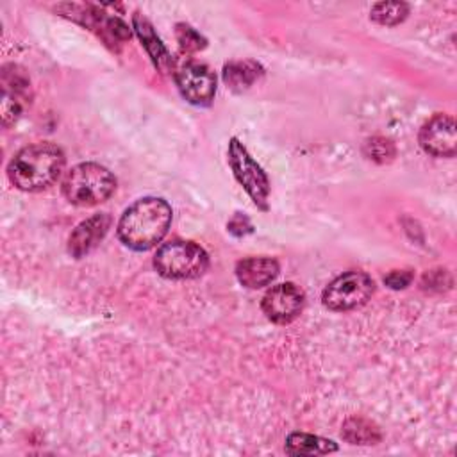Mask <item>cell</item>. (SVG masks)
Here are the masks:
<instances>
[{
  "label": "cell",
  "mask_w": 457,
  "mask_h": 457,
  "mask_svg": "<svg viewBox=\"0 0 457 457\" xmlns=\"http://www.w3.org/2000/svg\"><path fill=\"white\" fill-rule=\"evenodd\" d=\"M171 223V207L157 196H145L125 209L118 221V237L132 250L145 252L161 243Z\"/></svg>",
  "instance_id": "1"
},
{
  "label": "cell",
  "mask_w": 457,
  "mask_h": 457,
  "mask_svg": "<svg viewBox=\"0 0 457 457\" xmlns=\"http://www.w3.org/2000/svg\"><path fill=\"white\" fill-rule=\"evenodd\" d=\"M64 168V154L54 143H34L21 148L9 162V180L21 191L36 193L52 186Z\"/></svg>",
  "instance_id": "2"
},
{
  "label": "cell",
  "mask_w": 457,
  "mask_h": 457,
  "mask_svg": "<svg viewBox=\"0 0 457 457\" xmlns=\"http://www.w3.org/2000/svg\"><path fill=\"white\" fill-rule=\"evenodd\" d=\"M114 175L96 162H80L73 166L62 180V193L66 200L79 207L102 204L114 193Z\"/></svg>",
  "instance_id": "3"
},
{
  "label": "cell",
  "mask_w": 457,
  "mask_h": 457,
  "mask_svg": "<svg viewBox=\"0 0 457 457\" xmlns=\"http://www.w3.org/2000/svg\"><path fill=\"white\" fill-rule=\"evenodd\" d=\"M207 252L193 241L173 239L170 243H164L159 246L154 257V268L157 270V273L175 280L200 277L207 270Z\"/></svg>",
  "instance_id": "4"
},
{
  "label": "cell",
  "mask_w": 457,
  "mask_h": 457,
  "mask_svg": "<svg viewBox=\"0 0 457 457\" xmlns=\"http://www.w3.org/2000/svg\"><path fill=\"white\" fill-rule=\"evenodd\" d=\"M227 161H228V166H230L236 180L250 195L253 204L261 211H268V196H270L268 175L253 161V157L248 154V150L237 137H232L228 141Z\"/></svg>",
  "instance_id": "5"
},
{
  "label": "cell",
  "mask_w": 457,
  "mask_h": 457,
  "mask_svg": "<svg viewBox=\"0 0 457 457\" xmlns=\"http://www.w3.org/2000/svg\"><path fill=\"white\" fill-rule=\"evenodd\" d=\"M375 291V282L362 271H346L336 277L321 295L323 305L330 311H350L361 307Z\"/></svg>",
  "instance_id": "6"
},
{
  "label": "cell",
  "mask_w": 457,
  "mask_h": 457,
  "mask_svg": "<svg viewBox=\"0 0 457 457\" xmlns=\"http://www.w3.org/2000/svg\"><path fill=\"white\" fill-rule=\"evenodd\" d=\"M180 95L193 105H209L216 93V77L202 62H186L175 73Z\"/></svg>",
  "instance_id": "7"
},
{
  "label": "cell",
  "mask_w": 457,
  "mask_h": 457,
  "mask_svg": "<svg viewBox=\"0 0 457 457\" xmlns=\"http://www.w3.org/2000/svg\"><path fill=\"white\" fill-rule=\"evenodd\" d=\"M305 303V295L303 291L293 284H278L273 286L264 296H262V312L266 314L268 320L278 325L291 323L298 314L302 312Z\"/></svg>",
  "instance_id": "8"
},
{
  "label": "cell",
  "mask_w": 457,
  "mask_h": 457,
  "mask_svg": "<svg viewBox=\"0 0 457 457\" xmlns=\"http://www.w3.org/2000/svg\"><path fill=\"white\" fill-rule=\"evenodd\" d=\"M420 145L434 157H452L457 150L453 118L448 114L432 116L420 130Z\"/></svg>",
  "instance_id": "9"
},
{
  "label": "cell",
  "mask_w": 457,
  "mask_h": 457,
  "mask_svg": "<svg viewBox=\"0 0 457 457\" xmlns=\"http://www.w3.org/2000/svg\"><path fill=\"white\" fill-rule=\"evenodd\" d=\"M109 227H111V216L107 212H100L84 220L70 234L68 252L77 259L84 257L104 239Z\"/></svg>",
  "instance_id": "10"
},
{
  "label": "cell",
  "mask_w": 457,
  "mask_h": 457,
  "mask_svg": "<svg viewBox=\"0 0 457 457\" xmlns=\"http://www.w3.org/2000/svg\"><path fill=\"white\" fill-rule=\"evenodd\" d=\"M278 275V262L271 257H246L236 264V277L241 286L257 289L268 286Z\"/></svg>",
  "instance_id": "11"
},
{
  "label": "cell",
  "mask_w": 457,
  "mask_h": 457,
  "mask_svg": "<svg viewBox=\"0 0 457 457\" xmlns=\"http://www.w3.org/2000/svg\"><path fill=\"white\" fill-rule=\"evenodd\" d=\"M132 25H134V30L137 34V37L141 39V45L145 46L146 54L150 55V59L154 61L155 68L161 71V73H170L173 62H171V57L166 50V46L161 43V39L157 37L152 23L139 12H136L132 16Z\"/></svg>",
  "instance_id": "12"
},
{
  "label": "cell",
  "mask_w": 457,
  "mask_h": 457,
  "mask_svg": "<svg viewBox=\"0 0 457 457\" xmlns=\"http://www.w3.org/2000/svg\"><path fill=\"white\" fill-rule=\"evenodd\" d=\"M336 450L337 445L334 441L305 432H293L286 439V452L289 455H323Z\"/></svg>",
  "instance_id": "13"
},
{
  "label": "cell",
  "mask_w": 457,
  "mask_h": 457,
  "mask_svg": "<svg viewBox=\"0 0 457 457\" xmlns=\"http://www.w3.org/2000/svg\"><path fill=\"white\" fill-rule=\"evenodd\" d=\"M261 66L255 64V62H250V61H245V62H230L225 66V71H223V79L225 82L232 87V89H246L250 87L257 77L261 75Z\"/></svg>",
  "instance_id": "14"
},
{
  "label": "cell",
  "mask_w": 457,
  "mask_h": 457,
  "mask_svg": "<svg viewBox=\"0 0 457 457\" xmlns=\"http://www.w3.org/2000/svg\"><path fill=\"white\" fill-rule=\"evenodd\" d=\"M409 7L403 2H380L371 9V20L380 25H396L407 18Z\"/></svg>",
  "instance_id": "15"
},
{
  "label": "cell",
  "mask_w": 457,
  "mask_h": 457,
  "mask_svg": "<svg viewBox=\"0 0 457 457\" xmlns=\"http://www.w3.org/2000/svg\"><path fill=\"white\" fill-rule=\"evenodd\" d=\"M375 432L377 430L371 425L364 423L362 420H355V418L348 420L343 428L345 437L353 445H371L373 441L378 439V434H375Z\"/></svg>",
  "instance_id": "16"
},
{
  "label": "cell",
  "mask_w": 457,
  "mask_h": 457,
  "mask_svg": "<svg viewBox=\"0 0 457 457\" xmlns=\"http://www.w3.org/2000/svg\"><path fill=\"white\" fill-rule=\"evenodd\" d=\"M177 41L180 48L186 52H196L205 46V39L193 27L184 23L177 25Z\"/></svg>",
  "instance_id": "17"
},
{
  "label": "cell",
  "mask_w": 457,
  "mask_h": 457,
  "mask_svg": "<svg viewBox=\"0 0 457 457\" xmlns=\"http://www.w3.org/2000/svg\"><path fill=\"white\" fill-rule=\"evenodd\" d=\"M366 154L370 155V159L384 162L395 155V148H393L391 141H387L384 137H373L366 143Z\"/></svg>",
  "instance_id": "18"
},
{
  "label": "cell",
  "mask_w": 457,
  "mask_h": 457,
  "mask_svg": "<svg viewBox=\"0 0 457 457\" xmlns=\"http://www.w3.org/2000/svg\"><path fill=\"white\" fill-rule=\"evenodd\" d=\"M411 280H412V273L409 270H395L384 277V282L393 289H402L409 286Z\"/></svg>",
  "instance_id": "19"
},
{
  "label": "cell",
  "mask_w": 457,
  "mask_h": 457,
  "mask_svg": "<svg viewBox=\"0 0 457 457\" xmlns=\"http://www.w3.org/2000/svg\"><path fill=\"white\" fill-rule=\"evenodd\" d=\"M227 227H228V230H230L234 236H243V234H246V232H252V225H250L248 218L243 216V214H239V212L228 221Z\"/></svg>",
  "instance_id": "20"
}]
</instances>
